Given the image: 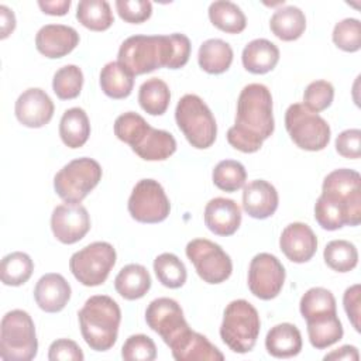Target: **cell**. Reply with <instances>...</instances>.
<instances>
[{
	"label": "cell",
	"mask_w": 361,
	"mask_h": 361,
	"mask_svg": "<svg viewBox=\"0 0 361 361\" xmlns=\"http://www.w3.org/2000/svg\"><path fill=\"white\" fill-rule=\"evenodd\" d=\"M209 18L216 28L227 34H240L247 27V18L241 8L227 0L213 1L209 6Z\"/></svg>",
	"instance_id": "obj_32"
},
{
	"label": "cell",
	"mask_w": 361,
	"mask_h": 361,
	"mask_svg": "<svg viewBox=\"0 0 361 361\" xmlns=\"http://www.w3.org/2000/svg\"><path fill=\"white\" fill-rule=\"evenodd\" d=\"M83 86V72L76 65H65L59 68L52 79L54 93L61 100H71L80 94Z\"/></svg>",
	"instance_id": "obj_40"
},
{
	"label": "cell",
	"mask_w": 361,
	"mask_h": 361,
	"mask_svg": "<svg viewBox=\"0 0 361 361\" xmlns=\"http://www.w3.org/2000/svg\"><path fill=\"white\" fill-rule=\"evenodd\" d=\"M114 288L117 293L127 299L135 300L149 290L151 288V276L144 265L140 264H128L120 269L114 279Z\"/></svg>",
	"instance_id": "obj_25"
},
{
	"label": "cell",
	"mask_w": 361,
	"mask_h": 361,
	"mask_svg": "<svg viewBox=\"0 0 361 361\" xmlns=\"http://www.w3.org/2000/svg\"><path fill=\"white\" fill-rule=\"evenodd\" d=\"M80 333L94 351H107L116 341L121 322V310L107 295L90 296L78 313Z\"/></svg>",
	"instance_id": "obj_3"
},
{
	"label": "cell",
	"mask_w": 361,
	"mask_h": 361,
	"mask_svg": "<svg viewBox=\"0 0 361 361\" xmlns=\"http://www.w3.org/2000/svg\"><path fill=\"white\" fill-rule=\"evenodd\" d=\"M272 96L261 83L244 86L237 100L235 123L227 131L228 144L245 154L257 152L274 133Z\"/></svg>",
	"instance_id": "obj_1"
},
{
	"label": "cell",
	"mask_w": 361,
	"mask_h": 361,
	"mask_svg": "<svg viewBox=\"0 0 361 361\" xmlns=\"http://www.w3.org/2000/svg\"><path fill=\"white\" fill-rule=\"evenodd\" d=\"M131 149L144 161H164L176 151V140L165 130L149 127L142 140Z\"/></svg>",
	"instance_id": "obj_26"
},
{
	"label": "cell",
	"mask_w": 361,
	"mask_h": 361,
	"mask_svg": "<svg viewBox=\"0 0 361 361\" xmlns=\"http://www.w3.org/2000/svg\"><path fill=\"white\" fill-rule=\"evenodd\" d=\"M336 151L348 159H358L361 155V131L348 128L341 131L336 138Z\"/></svg>",
	"instance_id": "obj_46"
},
{
	"label": "cell",
	"mask_w": 361,
	"mask_h": 361,
	"mask_svg": "<svg viewBox=\"0 0 361 361\" xmlns=\"http://www.w3.org/2000/svg\"><path fill=\"white\" fill-rule=\"evenodd\" d=\"M85 358L80 347L69 338H58L48 350L49 361H82Z\"/></svg>",
	"instance_id": "obj_47"
},
{
	"label": "cell",
	"mask_w": 361,
	"mask_h": 361,
	"mask_svg": "<svg viewBox=\"0 0 361 361\" xmlns=\"http://www.w3.org/2000/svg\"><path fill=\"white\" fill-rule=\"evenodd\" d=\"M241 61L248 72L264 75L276 66L279 61V49L274 42L265 38H257L244 47Z\"/></svg>",
	"instance_id": "obj_23"
},
{
	"label": "cell",
	"mask_w": 361,
	"mask_h": 361,
	"mask_svg": "<svg viewBox=\"0 0 361 361\" xmlns=\"http://www.w3.org/2000/svg\"><path fill=\"white\" fill-rule=\"evenodd\" d=\"M269 27L276 38L282 41H295L305 32L306 17L299 7H281L272 14Z\"/></svg>",
	"instance_id": "obj_31"
},
{
	"label": "cell",
	"mask_w": 361,
	"mask_h": 361,
	"mask_svg": "<svg viewBox=\"0 0 361 361\" xmlns=\"http://www.w3.org/2000/svg\"><path fill=\"white\" fill-rule=\"evenodd\" d=\"M265 348L275 358L295 357L302 350V334L292 323H279L267 333Z\"/></svg>",
	"instance_id": "obj_24"
},
{
	"label": "cell",
	"mask_w": 361,
	"mask_h": 361,
	"mask_svg": "<svg viewBox=\"0 0 361 361\" xmlns=\"http://www.w3.org/2000/svg\"><path fill=\"white\" fill-rule=\"evenodd\" d=\"M204 224L216 235H233L241 224V209L233 199L214 197L204 207Z\"/></svg>",
	"instance_id": "obj_20"
},
{
	"label": "cell",
	"mask_w": 361,
	"mask_h": 361,
	"mask_svg": "<svg viewBox=\"0 0 361 361\" xmlns=\"http://www.w3.org/2000/svg\"><path fill=\"white\" fill-rule=\"evenodd\" d=\"M116 258V250L110 243L94 241L71 257L69 269L82 285L99 286L107 279Z\"/></svg>",
	"instance_id": "obj_9"
},
{
	"label": "cell",
	"mask_w": 361,
	"mask_h": 361,
	"mask_svg": "<svg viewBox=\"0 0 361 361\" xmlns=\"http://www.w3.org/2000/svg\"><path fill=\"white\" fill-rule=\"evenodd\" d=\"M358 358H360V354H358L357 347L350 345V344L343 345V347H340V348H337V350H334V351H331V353H329V354L324 355V360H326V361H327V360H350V361H358Z\"/></svg>",
	"instance_id": "obj_51"
},
{
	"label": "cell",
	"mask_w": 361,
	"mask_h": 361,
	"mask_svg": "<svg viewBox=\"0 0 361 361\" xmlns=\"http://www.w3.org/2000/svg\"><path fill=\"white\" fill-rule=\"evenodd\" d=\"M186 257L195 265L197 275L207 283L217 285L230 278L233 262L230 255L216 243L195 238L186 245Z\"/></svg>",
	"instance_id": "obj_10"
},
{
	"label": "cell",
	"mask_w": 361,
	"mask_h": 361,
	"mask_svg": "<svg viewBox=\"0 0 361 361\" xmlns=\"http://www.w3.org/2000/svg\"><path fill=\"white\" fill-rule=\"evenodd\" d=\"M171 102L168 85L158 78L145 80L138 90V103L144 111L151 116H161L166 111Z\"/></svg>",
	"instance_id": "obj_34"
},
{
	"label": "cell",
	"mask_w": 361,
	"mask_h": 361,
	"mask_svg": "<svg viewBox=\"0 0 361 361\" xmlns=\"http://www.w3.org/2000/svg\"><path fill=\"white\" fill-rule=\"evenodd\" d=\"M121 357L126 361H152L157 357L155 343L145 334H133L124 341Z\"/></svg>",
	"instance_id": "obj_44"
},
{
	"label": "cell",
	"mask_w": 361,
	"mask_h": 361,
	"mask_svg": "<svg viewBox=\"0 0 361 361\" xmlns=\"http://www.w3.org/2000/svg\"><path fill=\"white\" fill-rule=\"evenodd\" d=\"M54 102L39 87L24 90L16 102L17 120L30 128H39L48 124L54 116Z\"/></svg>",
	"instance_id": "obj_16"
},
{
	"label": "cell",
	"mask_w": 361,
	"mask_h": 361,
	"mask_svg": "<svg viewBox=\"0 0 361 361\" xmlns=\"http://www.w3.org/2000/svg\"><path fill=\"white\" fill-rule=\"evenodd\" d=\"M0 20H1V35L0 38H7L16 28V17L13 10H10L7 6H0Z\"/></svg>",
	"instance_id": "obj_50"
},
{
	"label": "cell",
	"mask_w": 361,
	"mask_h": 361,
	"mask_svg": "<svg viewBox=\"0 0 361 361\" xmlns=\"http://www.w3.org/2000/svg\"><path fill=\"white\" fill-rule=\"evenodd\" d=\"M149 127L151 126L145 121L142 116L134 111H127L116 118L114 134L120 141L134 148L142 140Z\"/></svg>",
	"instance_id": "obj_41"
},
{
	"label": "cell",
	"mask_w": 361,
	"mask_h": 361,
	"mask_svg": "<svg viewBox=\"0 0 361 361\" xmlns=\"http://www.w3.org/2000/svg\"><path fill=\"white\" fill-rule=\"evenodd\" d=\"M102 166L83 157L68 162L54 176V189L65 203H80L100 182Z\"/></svg>",
	"instance_id": "obj_7"
},
{
	"label": "cell",
	"mask_w": 361,
	"mask_h": 361,
	"mask_svg": "<svg viewBox=\"0 0 361 361\" xmlns=\"http://www.w3.org/2000/svg\"><path fill=\"white\" fill-rule=\"evenodd\" d=\"M100 87L111 99H126L134 87V75L118 61H111L102 68Z\"/></svg>",
	"instance_id": "obj_30"
},
{
	"label": "cell",
	"mask_w": 361,
	"mask_h": 361,
	"mask_svg": "<svg viewBox=\"0 0 361 361\" xmlns=\"http://www.w3.org/2000/svg\"><path fill=\"white\" fill-rule=\"evenodd\" d=\"M34 271V262L28 254L16 251L7 254L0 264V278L7 286H20L25 283Z\"/></svg>",
	"instance_id": "obj_35"
},
{
	"label": "cell",
	"mask_w": 361,
	"mask_h": 361,
	"mask_svg": "<svg viewBox=\"0 0 361 361\" xmlns=\"http://www.w3.org/2000/svg\"><path fill=\"white\" fill-rule=\"evenodd\" d=\"M279 247L285 257L296 264L307 262L317 250V237L305 223L288 224L279 237Z\"/></svg>",
	"instance_id": "obj_17"
},
{
	"label": "cell",
	"mask_w": 361,
	"mask_h": 361,
	"mask_svg": "<svg viewBox=\"0 0 361 361\" xmlns=\"http://www.w3.org/2000/svg\"><path fill=\"white\" fill-rule=\"evenodd\" d=\"M154 272L158 281L171 289L180 288L188 278L185 264L172 252H162L154 259Z\"/></svg>",
	"instance_id": "obj_37"
},
{
	"label": "cell",
	"mask_w": 361,
	"mask_h": 361,
	"mask_svg": "<svg viewBox=\"0 0 361 361\" xmlns=\"http://www.w3.org/2000/svg\"><path fill=\"white\" fill-rule=\"evenodd\" d=\"M172 357L176 361H223V353L212 344L204 336L190 330H185L179 337H176L169 345Z\"/></svg>",
	"instance_id": "obj_19"
},
{
	"label": "cell",
	"mask_w": 361,
	"mask_h": 361,
	"mask_svg": "<svg viewBox=\"0 0 361 361\" xmlns=\"http://www.w3.org/2000/svg\"><path fill=\"white\" fill-rule=\"evenodd\" d=\"M42 13L49 16H65L71 7V0H54V1H38Z\"/></svg>",
	"instance_id": "obj_49"
},
{
	"label": "cell",
	"mask_w": 361,
	"mask_h": 361,
	"mask_svg": "<svg viewBox=\"0 0 361 361\" xmlns=\"http://www.w3.org/2000/svg\"><path fill=\"white\" fill-rule=\"evenodd\" d=\"M261 320L257 309L244 299L230 302L223 313L220 337L234 353L251 351L259 336Z\"/></svg>",
	"instance_id": "obj_4"
},
{
	"label": "cell",
	"mask_w": 361,
	"mask_h": 361,
	"mask_svg": "<svg viewBox=\"0 0 361 361\" xmlns=\"http://www.w3.org/2000/svg\"><path fill=\"white\" fill-rule=\"evenodd\" d=\"M285 128L290 140L305 151H322L330 141V126L303 103H293L285 113Z\"/></svg>",
	"instance_id": "obj_8"
},
{
	"label": "cell",
	"mask_w": 361,
	"mask_h": 361,
	"mask_svg": "<svg viewBox=\"0 0 361 361\" xmlns=\"http://www.w3.org/2000/svg\"><path fill=\"white\" fill-rule=\"evenodd\" d=\"M322 195L344 206L354 226L361 221V176L357 171L340 168L330 172L322 185Z\"/></svg>",
	"instance_id": "obj_12"
},
{
	"label": "cell",
	"mask_w": 361,
	"mask_h": 361,
	"mask_svg": "<svg viewBox=\"0 0 361 361\" xmlns=\"http://www.w3.org/2000/svg\"><path fill=\"white\" fill-rule=\"evenodd\" d=\"M306 326L309 341L317 350H323L336 344L343 338L344 334L343 324L337 313H326L307 319Z\"/></svg>",
	"instance_id": "obj_27"
},
{
	"label": "cell",
	"mask_w": 361,
	"mask_h": 361,
	"mask_svg": "<svg viewBox=\"0 0 361 361\" xmlns=\"http://www.w3.org/2000/svg\"><path fill=\"white\" fill-rule=\"evenodd\" d=\"M334 99V87L327 80H314L303 92V106L313 113H320L330 107Z\"/></svg>",
	"instance_id": "obj_43"
},
{
	"label": "cell",
	"mask_w": 361,
	"mask_h": 361,
	"mask_svg": "<svg viewBox=\"0 0 361 361\" xmlns=\"http://www.w3.org/2000/svg\"><path fill=\"white\" fill-rule=\"evenodd\" d=\"M128 213L140 223H161L171 212L169 199L158 180L141 179L128 197Z\"/></svg>",
	"instance_id": "obj_11"
},
{
	"label": "cell",
	"mask_w": 361,
	"mask_h": 361,
	"mask_svg": "<svg viewBox=\"0 0 361 361\" xmlns=\"http://www.w3.org/2000/svg\"><path fill=\"white\" fill-rule=\"evenodd\" d=\"M71 293L69 282L55 272L42 275L34 288V299L38 307L47 313L61 312L68 305Z\"/></svg>",
	"instance_id": "obj_22"
},
{
	"label": "cell",
	"mask_w": 361,
	"mask_h": 361,
	"mask_svg": "<svg viewBox=\"0 0 361 361\" xmlns=\"http://www.w3.org/2000/svg\"><path fill=\"white\" fill-rule=\"evenodd\" d=\"M79 44L75 28L63 24H47L35 35V47L47 58L58 59L71 54Z\"/></svg>",
	"instance_id": "obj_18"
},
{
	"label": "cell",
	"mask_w": 361,
	"mask_h": 361,
	"mask_svg": "<svg viewBox=\"0 0 361 361\" xmlns=\"http://www.w3.org/2000/svg\"><path fill=\"white\" fill-rule=\"evenodd\" d=\"M360 293H361V288L358 283L350 286L345 289L344 295H343V305H344V310L353 324V327L360 331Z\"/></svg>",
	"instance_id": "obj_48"
},
{
	"label": "cell",
	"mask_w": 361,
	"mask_h": 361,
	"mask_svg": "<svg viewBox=\"0 0 361 361\" xmlns=\"http://www.w3.org/2000/svg\"><path fill=\"white\" fill-rule=\"evenodd\" d=\"M197 62L204 72L210 75H220L230 68L233 62V49L226 41L220 38H210L200 45Z\"/></svg>",
	"instance_id": "obj_29"
},
{
	"label": "cell",
	"mask_w": 361,
	"mask_h": 361,
	"mask_svg": "<svg viewBox=\"0 0 361 361\" xmlns=\"http://www.w3.org/2000/svg\"><path fill=\"white\" fill-rule=\"evenodd\" d=\"M78 21L92 31H106L114 23L109 1L106 0H82L76 7Z\"/></svg>",
	"instance_id": "obj_33"
},
{
	"label": "cell",
	"mask_w": 361,
	"mask_h": 361,
	"mask_svg": "<svg viewBox=\"0 0 361 361\" xmlns=\"http://www.w3.org/2000/svg\"><path fill=\"white\" fill-rule=\"evenodd\" d=\"M212 179L216 188L220 190L235 192L245 185L247 172L241 162L234 159H223L214 166Z\"/></svg>",
	"instance_id": "obj_39"
},
{
	"label": "cell",
	"mask_w": 361,
	"mask_h": 361,
	"mask_svg": "<svg viewBox=\"0 0 361 361\" xmlns=\"http://www.w3.org/2000/svg\"><path fill=\"white\" fill-rule=\"evenodd\" d=\"M116 8L120 18L131 24L144 23L152 14V4L148 0H117Z\"/></svg>",
	"instance_id": "obj_45"
},
{
	"label": "cell",
	"mask_w": 361,
	"mask_h": 361,
	"mask_svg": "<svg viewBox=\"0 0 361 361\" xmlns=\"http://www.w3.org/2000/svg\"><path fill=\"white\" fill-rule=\"evenodd\" d=\"M51 230L62 244L80 241L90 230V217L80 203H63L56 206L51 214Z\"/></svg>",
	"instance_id": "obj_15"
},
{
	"label": "cell",
	"mask_w": 361,
	"mask_h": 361,
	"mask_svg": "<svg viewBox=\"0 0 361 361\" xmlns=\"http://www.w3.org/2000/svg\"><path fill=\"white\" fill-rule=\"evenodd\" d=\"M190 41L185 34L133 35L118 49L117 59L134 76L149 73L159 68L179 69L190 56Z\"/></svg>",
	"instance_id": "obj_2"
},
{
	"label": "cell",
	"mask_w": 361,
	"mask_h": 361,
	"mask_svg": "<svg viewBox=\"0 0 361 361\" xmlns=\"http://www.w3.org/2000/svg\"><path fill=\"white\" fill-rule=\"evenodd\" d=\"M145 320L166 345L189 329L179 303L171 298L154 299L145 310Z\"/></svg>",
	"instance_id": "obj_14"
},
{
	"label": "cell",
	"mask_w": 361,
	"mask_h": 361,
	"mask_svg": "<svg viewBox=\"0 0 361 361\" xmlns=\"http://www.w3.org/2000/svg\"><path fill=\"white\" fill-rule=\"evenodd\" d=\"M243 209L252 219H268L278 209V192L264 179H255L243 186Z\"/></svg>",
	"instance_id": "obj_21"
},
{
	"label": "cell",
	"mask_w": 361,
	"mask_h": 361,
	"mask_svg": "<svg viewBox=\"0 0 361 361\" xmlns=\"http://www.w3.org/2000/svg\"><path fill=\"white\" fill-rule=\"evenodd\" d=\"M38 340L31 316L21 309L7 312L0 324V358L30 361L35 358Z\"/></svg>",
	"instance_id": "obj_5"
},
{
	"label": "cell",
	"mask_w": 361,
	"mask_h": 361,
	"mask_svg": "<svg viewBox=\"0 0 361 361\" xmlns=\"http://www.w3.org/2000/svg\"><path fill=\"white\" fill-rule=\"evenodd\" d=\"M59 135L62 142L72 149L83 147L90 135V123L86 111L80 107L68 109L59 121Z\"/></svg>",
	"instance_id": "obj_28"
},
{
	"label": "cell",
	"mask_w": 361,
	"mask_h": 361,
	"mask_svg": "<svg viewBox=\"0 0 361 361\" xmlns=\"http://www.w3.org/2000/svg\"><path fill=\"white\" fill-rule=\"evenodd\" d=\"M175 120L192 147L206 149L216 141L217 124L214 116L197 94H185L179 99Z\"/></svg>",
	"instance_id": "obj_6"
},
{
	"label": "cell",
	"mask_w": 361,
	"mask_h": 361,
	"mask_svg": "<svg viewBox=\"0 0 361 361\" xmlns=\"http://www.w3.org/2000/svg\"><path fill=\"white\" fill-rule=\"evenodd\" d=\"M300 314L305 320L322 316L326 313H337L336 299L333 293L326 288H310L303 293L299 303Z\"/></svg>",
	"instance_id": "obj_38"
},
{
	"label": "cell",
	"mask_w": 361,
	"mask_h": 361,
	"mask_svg": "<svg viewBox=\"0 0 361 361\" xmlns=\"http://www.w3.org/2000/svg\"><path fill=\"white\" fill-rule=\"evenodd\" d=\"M285 276V268L275 255L259 252L250 262L248 288L255 298L271 300L282 290Z\"/></svg>",
	"instance_id": "obj_13"
},
{
	"label": "cell",
	"mask_w": 361,
	"mask_h": 361,
	"mask_svg": "<svg viewBox=\"0 0 361 361\" xmlns=\"http://www.w3.org/2000/svg\"><path fill=\"white\" fill-rule=\"evenodd\" d=\"M323 258L333 271L350 272L358 264V251L355 245L347 240H333L324 247Z\"/></svg>",
	"instance_id": "obj_36"
},
{
	"label": "cell",
	"mask_w": 361,
	"mask_h": 361,
	"mask_svg": "<svg viewBox=\"0 0 361 361\" xmlns=\"http://www.w3.org/2000/svg\"><path fill=\"white\" fill-rule=\"evenodd\" d=\"M333 42L345 52H357L361 48V23L357 18H344L334 25Z\"/></svg>",
	"instance_id": "obj_42"
}]
</instances>
